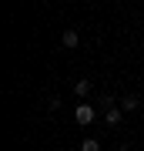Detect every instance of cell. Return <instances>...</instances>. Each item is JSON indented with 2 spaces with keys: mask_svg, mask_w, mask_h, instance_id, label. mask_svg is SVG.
Listing matches in <instances>:
<instances>
[{
  "mask_svg": "<svg viewBox=\"0 0 144 151\" xmlns=\"http://www.w3.org/2000/svg\"><path fill=\"white\" fill-rule=\"evenodd\" d=\"M94 118H97V111H94V108H91L87 101H80L77 108H74V121L80 124V128H87V124H91Z\"/></svg>",
  "mask_w": 144,
  "mask_h": 151,
  "instance_id": "1",
  "label": "cell"
},
{
  "mask_svg": "<svg viewBox=\"0 0 144 151\" xmlns=\"http://www.w3.org/2000/svg\"><path fill=\"white\" fill-rule=\"evenodd\" d=\"M141 108V97L138 94H124V101H121V111L128 114V111H138Z\"/></svg>",
  "mask_w": 144,
  "mask_h": 151,
  "instance_id": "2",
  "label": "cell"
},
{
  "mask_svg": "<svg viewBox=\"0 0 144 151\" xmlns=\"http://www.w3.org/2000/svg\"><path fill=\"white\" fill-rule=\"evenodd\" d=\"M121 118H124V111H121V108H111V111H104V121H107V128H117V124H121Z\"/></svg>",
  "mask_w": 144,
  "mask_h": 151,
  "instance_id": "3",
  "label": "cell"
},
{
  "mask_svg": "<svg viewBox=\"0 0 144 151\" xmlns=\"http://www.w3.org/2000/svg\"><path fill=\"white\" fill-rule=\"evenodd\" d=\"M60 40H64V47H77V44H80V34L70 27V30H64V37H60Z\"/></svg>",
  "mask_w": 144,
  "mask_h": 151,
  "instance_id": "4",
  "label": "cell"
},
{
  "mask_svg": "<svg viewBox=\"0 0 144 151\" xmlns=\"http://www.w3.org/2000/svg\"><path fill=\"white\" fill-rule=\"evenodd\" d=\"M74 94L80 97V101H84V97L91 94V81H74Z\"/></svg>",
  "mask_w": 144,
  "mask_h": 151,
  "instance_id": "5",
  "label": "cell"
},
{
  "mask_svg": "<svg viewBox=\"0 0 144 151\" xmlns=\"http://www.w3.org/2000/svg\"><path fill=\"white\" fill-rule=\"evenodd\" d=\"M80 151H101V141H97V138H87L84 145H80Z\"/></svg>",
  "mask_w": 144,
  "mask_h": 151,
  "instance_id": "6",
  "label": "cell"
},
{
  "mask_svg": "<svg viewBox=\"0 0 144 151\" xmlns=\"http://www.w3.org/2000/svg\"><path fill=\"white\" fill-rule=\"evenodd\" d=\"M101 104H104L107 111H111V108H114V97H111V94H101Z\"/></svg>",
  "mask_w": 144,
  "mask_h": 151,
  "instance_id": "7",
  "label": "cell"
}]
</instances>
